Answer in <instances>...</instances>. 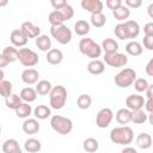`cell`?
I'll list each match as a JSON object with an SVG mask.
<instances>
[{
  "instance_id": "cell-1",
  "label": "cell",
  "mask_w": 153,
  "mask_h": 153,
  "mask_svg": "<svg viewBox=\"0 0 153 153\" xmlns=\"http://www.w3.org/2000/svg\"><path fill=\"white\" fill-rule=\"evenodd\" d=\"M110 140L116 145L128 146L134 140V131L128 126H120L115 127L110 131Z\"/></svg>"
},
{
  "instance_id": "cell-2",
  "label": "cell",
  "mask_w": 153,
  "mask_h": 153,
  "mask_svg": "<svg viewBox=\"0 0 153 153\" xmlns=\"http://www.w3.org/2000/svg\"><path fill=\"white\" fill-rule=\"evenodd\" d=\"M79 51L91 60H98L103 53L100 45L90 37H85L79 41Z\"/></svg>"
},
{
  "instance_id": "cell-3",
  "label": "cell",
  "mask_w": 153,
  "mask_h": 153,
  "mask_svg": "<svg viewBox=\"0 0 153 153\" xmlns=\"http://www.w3.org/2000/svg\"><path fill=\"white\" fill-rule=\"evenodd\" d=\"M67 102V90L62 85L53 86L49 92V105L51 109L60 110L66 105Z\"/></svg>"
},
{
  "instance_id": "cell-4",
  "label": "cell",
  "mask_w": 153,
  "mask_h": 153,
  "mask_svg": "<svg viewBox=\"0 0 153 153\" xmlns=\"http://www.w3.org/2000/svg\"><path fill=\"white\" fill-rule=\"evenodd\" d=\"M50 126L60 135H67L73 130L72 120L61 115H53L50 117Z\"/></svg>"
},
{
  "instance_id": "cell-5",
  "label": "cell",
  "mask_w": 153,
  "mask_h": 153,
  "mask_svg": "<svg viewBox=\"0 0 153 153\" xmlns=\"http://www.w3.org/2000/svg\"><path fill=\"white\" fill-rule=\"evenodd\" d=\"M50 35L57 43L62 45H66L72 41V31L65 24L50 26Z\"/></svg>"
},
{
  "instance_id": "cell-6",
  "label": "cell",
  "mask_w": 153,
  "mask_h": 153,
  "mask_svg": "<svg viewBox=\"0 0 153 153\" xmlns=\"http://www.w3.org/2000/svg\"><path fill=\"white\" fill-rule=\"evenodd\" d=\"M136 79V72L133 68H123L115 75V84L121 88H126L133 85Z\"/></svg>"
},
{
  "instance_id": "cell-7",
  "label": "cell",
  "mask_w": 153,
  "mask_h": 153,
  "mask_svg": "<svg viewBox=\"0 0 153 153\" xmlns=\"http://www.w3.org/2000/svg\"><path fill=\"white\" fill-rule=\"evenodd\" d=\"M18 61L25 67H33L38 63L39 57L36 51L30 48H20L18 50Z\"/></svg>"
},
{
  "instance_id": "cell-8",
  "label": "cell",
  "mask_w": 153,
  "mask_h": 153,
  "mask_svg": "<svg viewBox=\"0 0 153 153\" xmlns=\"http://www.w3.org/2000/svg\"><path fill=\"white\" fill-rule=\"evenodd\" d=\"M105 65L115 68L124 67L128 63V56L122 53H112V54H104V61Z\"/></svg>"
},
{
  "instance_id": "cell-9",
  "label": "cell",
  "mask_w": 153,
  "mask_h": 153,
  "mask_svg": "<svg viewBox=\"0 0 153 153\" xmlns=\"http://www.w3.org/2000/svg\"><path fill=\"white\" fill-rule=\"evenodd\" d=\"M114 120V112L110 108H103L97 112L96 116V126L98 128H108L110 126V123Z\"/></svg>"
},
{
  "instance_id": "cell-10",
  "label": "cell",
  "mask_w": 153,
  "mask_h": 153,
  "mask_svg": "<svg viewBox=\"0 0 153 153\" xmlns=\"http://www.w3.org/2000/svg\"><path fill=\"white\" fill-rule=\"evenodd\" d=\"M143 104H145V98L137 93H135V94L133 93L126 98V106L130 111L141 110L143 108Z\"/></svg>"
},
{
  "instance_id": "cell-11",
  "label": "cell",
  "mask_w": 153,
  "mask_h": 153,
  "mask_svg": "<svg viewBox=\"0 0 153 153\" xmlns=\"http://www.w3.org/2000/svg\"><path fill=\"white\" fill-rule=\"evenodd\" d=\"M20 31L26 36V38H37L41 35V27L31 22H24L20 25Z\"/></svg>"
},
{
  "instance_id": "cell-12",
  "label": "cell",
  "mask_w": 153,
  "mask_h": 153,
  "mask_svg": "<svg viewBox=\"0 0 153 153\" xmlns=\"http://www.w3.org/2000/svg\"><path fill=\"white\" fill-rule=\"evenodd\" d=\"M81 7L82 10L90 12L91 14H96V13H102L103 12V2L100 0H82L81 1Z\"/></svg>"
},
{
  "instance_id": "cell-13",
  "label": "cell",
  "mask_w": 153,
  "mask_h": 153,
  "mask_svg": "<svg viewBox=\"0 0 153 153\" xmlns=\"http://www.w3.org/2000/svg\"><path fill=\"white\" fill-rule=\"evenodd\" d=\"M10 41H11V43H12V45L16 48V47H24V45H26V43H27V38H26V36L20 31V29H14V30H12L11 31V33H10Z\"/></svg>"
},
{
  "instance_id": "cell-14",
  "label": "cell",
  "mask_w": 153,
  "mask_h": 153,
  "mask_svg": "<svg viewBox=\"0 0 153 153\" xmlns=\"http://www.w3.org/2000/svg\"><path fill=\"white\" fill-rule=\"evenodd\" d=\"M20 78H22L23 82H25L26 85H35L38 82L39 73L35 68H26L22 72Z\"/></svg>"
},
{
  "instance_id": "cell-15",
  "label": "cell",
  "mask_w": 153,
  "mask_h": 153,
  "mask_svg": "<svg viewBox=\"0 0 153 153\" xmlns=\"http://www.w3.org/2000/svg\"><path fill=\"white\" fill-rule=\"evenodd\" d=\"M39 128H41V126H39V122H38V120H36V118H26L24 122H23V124H22V129H23V131L25 133V134H27V135H33V134H37L38 131H39Z\"/></svg>"
},
{
  "instance_id": "cell-16",
  "label": "cell",
  "mask_w": 153,
  "mask_h": 153,
  "mask_svg": "<svg viewBox=\"0 0 153 153\" xmlns=\"http://www.w3.org/2000/svg\"><path fill=\"white\" fill-rule=\"evenodd\" d=\"M45 60L50 65H60L63 60V53L57 48H51L49 51H47Z\"/></svg>"
},
{
  "instance_id": "cell-17",
  "label": "cell",
  "mask_w": 153,
  "mask_h": 153,
  "mask_svg": "<svg viewBox=\"0 0 153 153\" xmlns=\"http://www.w3.org/2000/svg\"><path fill=\"white\" fill-rule=\"evenodd\" d=\"M87 72L92 75H99L105 71V63L102 60H91L87 63Z\"/></svg>"
},
{
  "instance_id": "cell-18",
  "label": "cell",
  "mask_w": 153,
  "mask_h": 153,
  "mask_svg": "<svg viewBox=\"0 0 153 153\" xmlns=\"http://www.w3.org/2000/svg\"><path fill=\"white\" fill-rule=\"evenodd\" d=\"M37 96H38V94H37L36 90H35L33 87H30V86L22 88V91H20V93H19V97H20L22 102L29 103V104L32 103V102H35L36 98H37Z\"/></svg>"
},
{
  "instance_id": "cell-19",
  "label": "cell",
  "mask_w": 153,
  "mask_h": 153,
  "mask_svg": "<svg viewBox=\"0 0 153 153\" xmlns=\"http://www.w3.org/2000/svg\"><path fill=\"white\" fill-rule=\"evenodd\" d=\"M35 44L41 51H49L51 49V38L48 35H39L35 38Z\"/></svg>"
},
{
  "instance_id": "cell-20",
  "label": "cell",
  "mask_w": 153,
  "mask_h": 153,
  "mask_svg": "<svg viewBox=\"0 0 153 153\" xmlns=\"http://www.w3.org/2000/svg\"><path fill=\"white\" fill-rule=\"evenodd\" d=\"M124 25H126V29H127V32H128V39H133V38H136L140 33V25L136 20H126L124 22Z\"/></svg>"
},
{
  "instance_id": "cell-21",
  "label": "cell",
  "mask_w": 153,
  "mask_h": 153,
  "mask_svg": "<svg viewBox=\"0 0 153 153\" xmlns=\"http://www.w3.org/2000/svg\"><path fill=\"white\" fill-rule=\"evenodd\" d=\"M100 48H102V51H104V54L117 53L118 51V43L114 38H105V39H103Z\"/></svg>"
},
{
  "instance_id": "cell-22",
  "label": "cell",
  "mask_w": 153,
  "mask_h": 153,
  "mask_svg": "<svg viewBox=\"0 0 153 153\" xmlns=\"http://www.w3.org/2000/svg\"><path fill=\"white\" fill-rule=\"evenodd\" d=\"M135 143L141 149H148L152 146V136L148 133H140L136 136Z\"/></svg>"
},
{
  "instance_id": "cell-23",
  "label": "cell",
  "mask_w": 153,
  "mask_h": 153,
  "mask_svg": "<svg viewBox=\"0 0 153 153\" xmlns=\"http://www.w3.org/2000/svg\"><path fill=\"white\" fill-rule=\"evenodd\" d=\"M41 148H42L41 141L35 137H29L24 141V149L27 153H37L41 151Z\"/></svg>"
},
{
  "instance_id": "cell-24",
  "label": "cell",
  "mask_w": 153,
  "mask_h": 153,
  "mask_svg": "<svg viewBox=\"0 0 153 153\" xmlns=\"http://www.w3.org/2000/svg\"><path fill=\"white\" fill-rule=\"evenodd\" d=\"M112 16L115 17V19L116 20H118V22H126L128 18H129V16H130V10L127 7V6H124L123 4L121 5V6H118L117 8H115L114 11H112Z\"/></svg>"
},
{
  "instance_id": "cell-25",
  "label": "cell",
  "mask_w": 153,
  "mask_h": 153,
  "mask_svg": "<svg viewBox=\"0 0 153 153\" xmlns=\"http://www.w3.org/2000/svg\"><path fill=\"white\" fill-rule=\"evenodd\" d=\"M124 49H126L127 54L130 55V56H140V55L142 54V50H143V49H142V45H141L139 42H136V41H130V42H128V43L126 44Z\"/></svg>"
},
{
  "instance_id": "cell-26",
  "label": "cell",
  "mask_w": 153,
  "mask_h": 153,
  "mask_svg": "<svg viewBox=\"0 0 153 153\" xmlns=\"http://www.w3.org/2000/svg\"><path fill=\"white\" fill-rule=\"evenodd\" d=\"M33 116L36 120H47L51 115V109L47 105H37L33 110Z\"/></svg>"
},
{
  "instance_id": "cell-27",
  "label": "cell",
  "mask_w": 153,
  "mask_h": 153,
  "mask_svg": "<svg viewBox=\"0 0 153 153\" xmlns=\"http://www.w3.org/2000/svg\"><path fill=\"white\" fill-rule=\"evenodd\" d=\"M91 30V25L88 22L84 20V19H80V20H76V23L74 24V32L78 35V36H86Z\"/></svg>"
},
{
  "instance_id": "cell-28",
  "label": "cell",
  "mask_w": 153,
  "mask_h": 153,
  "mask_svg": "<svg viewBox=\"0 0 153 153\" xmlns=\"http://www.w3.org/2000/svg\"><path fill=\"white\" fill-rule=\"evenodd\" d=\"M14 112H16L17 117L26 120V118H29V116L32 114V108H31V105H30L29 103L22 102V104L14 110Z\"/></svg>"
},
{
  "instance_id": "cell-29",
  "label": "cell",
  "mask_w": 153,
  "mask_h": 153,
  "mask_svg": "<svg viewBox=\"0 0 153 153\" xmlns=\"http://www.w3.org/2000/svg\"><path fill=\"white\" fill-rule=\"evenodd\" d=\"M130 116H131V111H130L129 109H127V108L120 109V110L116 112V115H115L117 123H120V124H122V126H124V124H127V123L130 122Z\"/></svg>"
},
{
  "instance_id": "cell-30",
  "label": "cell",
  "mask_w": 153,
  "mask_h": 153,
  "mask_svg": "<svg viewBox=\"0 0 153 153\" xmlns=\"http://www.w3.org/2000/svg\"><path fill=\"white\" fill-rule=\"evenodd\" d=\"M51 88H53V85H51V82L49 80H39L36 84V87H35L37 94H39V96H47V94H49V92L51 91Z\"/></svg>"
},
{
  "instance_id": "cell-31",
  "label": "cell",
  "mask_w": 153,
  "mask_h": 153,
  "mask_svg": "<svg viewBox=\"0 0 153 153\" xmlns=\"http://www.w3.org/2000/svg\"><path fill=\"white\" fill-rule=\"evenodd\" d=\"M148 118V114L146 111L141 110H135L131 111V116H130V122H133L134 124H143Z\"/></svg>"
},
{
  "instance_id": "cell-32",
  "label": "cell",
  "mask_w": 153,
  "mask_h": 153,
  "mask_svg": "<svg viewBox=\"0 0 153 153\" xmlns=\"http://www.w3.org/2000/svg\"><path fill=\"white\" fill-rule=\"evenodd\" d=\"M2 152L4 153H16L17 151L22 149L18 141L16 139H7L4 143H2Z\"/></svg>"
},
{
  "instance_id": "cell-33",
  "label": "cell",
  "mask_w": 153,
  "mask_h": 153,
  "mask_svg": "<svg viewBox=\"0 0 153 153\" xmlns=\"http://www.w3.org/2000/svg\"><path fill=\"white\" fill-rule=\"evenodd\" d=\"M82 148H84V151H86L87 153H94V152H97L98 148H99V142H98V140L94 139V137H87V139H85L84 142H82Z\"/></svg>"
},
{
  "instance_id": "cell-34",
  "label": "cell",
  "mask_w": 153,
  "mask_h": 153,
  "mask_svg": "<svg viewBox=\"0 0 153 153\" xmlns=\"http://www.w3.org/2000/svg\"><path fill=\"white\" fill-rule=\"evenodd\" d=\"M92 104V98L90 94L87 93H82L76 99V106L80 109V110H87Z\"/></svg>"
},
{
  "instance_id": "cell-35",
  "label": "cell",
  "mask_w": 153,
  "mask_h": 153,
  "mask_svg": "<svg viewBox=\"0 0 153 153\" xmlns=\"http://www.w3.org/2000/svg\"><path fill=\"white\" fill-rule=\"evenodd\" d=\"M1 54L10 61V63L18 60V50H17V48H14L13 45H7V47H5Z\"/></svg>"
},
{
  "instance_id": "cell-36",
  "label": "cell",
  "mask_w": 153,
  "mask_h": 153,
  "mask_svg": "<svg viewBox=\"0 0 153 153\" xmlns=\"http://www.w3.org/2000/svg\"><path fill=\"white\" fill-rule=\"evenodd\" d=\"M5 104L8 109L16 110L20 104H22V99L19 97V94L17 93H12L11 96H8L7 98H5Z\"/></svg>"
},
{
  "instance_id": "cell-37",
  "label": "cell",
  "mask_w": 153,
  "mask_h": 153,
  "mask_svg": "<svg viewBox=\"0 0 153 153\" xmlns=\"http://www.w3.org/2000/svg\"><path fill=\"white\" fill-rule=\"evenodd\" d=\"M48 22L50 23L51 26H55V25H61V24H63V23H65V19H63L62 14H61L59 11L54 10V11H51V12L49 13V16H48Z\"/></svg>"
},
{
  "instance_id": "cell-38",
  "label": "cell",
  "mask_w": 153,
  "mask_h": 153,
  "mask_svg": "<svg viewBox=\"0 0 153 153\" xmlns=\"http://www.w3.org/2000/svg\"><path fill=\"white\" fill-rule=\"evenodd\" d=\"M91 24L90 25H93L94 27H103L106 23V17L105 14L102 12V13H96V14H91Z\"/></svg>"
},
{
  "instance_id": "cell-39",
  "label": "cell",
  "mask_w": 153,
  "mask_h": 153,
  "mask_svg": "<svg viewBox=\"0 0 153 153\" xmlns=\"http://www.w3.org/2000/svg\"><path fill=\"white\" fill-rule=\"evenodd\" d=\"M56 11H59V12L62 14V17H63L65 22H66V20L72 19V18H73V16H74V10H73V7H72L68 2H66L62 7H60V8H59V10H56Z\"/></svg>"
},
{
  "instance_id": "cell-40",
  "label": "cell",
  "mask_w": 153,
  "mask_h": 153,
  "mask_svg": "<svg viewBox=\"0 0 153 153\" xmlns=\"http://www.w3.org/2000/svg\"><path fill=\"white\" fill-rule=\"evenodd\" d=\"M12 94V82L10 80H2L0 82V96L4 98H7Z\"/></svg>"
},
{
  "instance_id": "cell-41",
  "label": "cell",
  "mask_w": 153,
  "mask_h": 153,
  "mask_svg": "<svg viewBox=\"0 0 153 153\" xmlns=\"http://www.w3.org/2000/svg\"><path fill=\"white\" fill-rule=\"evenodd\" d=\"M133 84H134L135 91L139 92V93H142V92L145 93V91H146L147 87L149 86V82H148L147 79H145V78H136Z\"/></svg>"
},
{
  "instance_id": "cell-42",
  "label": "cell",
  "mask_w": 153,
  "mask_h": 153,
  "mask_svg": "<svg viewBox=\"0 0 153 153\" xmlns=\"http://www.w3.org/2000/svg\"><path fill=\"white\" fill-rule=\"evenodd\" d=\"M115 36L118 38V39H128V32H127V29H126V25L124 23H118L116 26H115Z\"/></svg>"
},
{
  "instance_id": "cell-43",
  "label": "cell",
  "mask_w": 153,
  "mask_h": 153,
  "mask_svg": "<svg viewBox=\"0 0 153 153\" xmlns=\"http://www.w3.org/2000/svg\"><path fill=\"white\" fill-rule=\"evenodd\" d=\"M123 2H122V0H106L105 1V6L109 8V10H115V8H117L118 6H121Z\"/></svg>"
},
{
  "instance_id": "cell-44",
  "label": "cell",
  "mask_w": 153,
  "mask_h": 153,
  "mask_svg": "<svg viewBox=\"0 0 153 153\" xmlns=\"http://www.w3.org/2000/svg\"><path fill=\"white\" fill-rule=\"evenodd\" d=\"M142 5L141 0H126L124 1V6H127L129 10L130 8H139Z\"/></svg>"
},
{
  "instance_id": "cell-45",
  "label": "cell",
  "mask_w": 153,
  "mask_h": 153,
  "mask_svg": "<svg viewBox=\"0 0 153 153\" xmlns=\"http://www.w3.org/2000/svg\"><path fill=\"white\" fill-rule=\"evenodd\" d=\"M143 47L147 50H153V36H145L143 37Z\"/></svg>"
},
{
  "instance_id": "cell-46",
  "label": "cell",
  "mask_w": 153,
  "mask_h": 153,
  "mask_svg": "<svg viewBox=\"0 0 153 153\" xmlns=\"http://www.w3.org/2000/svg\"><path fill=\"white\" fill-rule=\"evenodd\" d=\"M143 33H145V36H153V23L152 22H148L147 24H145Z\"/></svg>"
},
{
  "instance_id": "cell-47",
  "label": "cell",
  "mask_w": 153,
  "mask_h": 153,
  "mask_svg": "<svg viewBox=\"0 0 153 153\" xmlns=\"http://www.w3.org/2000/svg\"><path fill=\"white\" fill-rule=\"evenodd\" d=\"M143 108L146 109L147 114H152V111H153V99H145Z\"/></svg>"
},
{
  "instance_id": "cell-48",
  "label": "cell",
  "mask_w": 153,
  "mask_h": 153,
  "mask_svg": "<svg viewBox=\"0 0 153 153\" xmlns=\"http://www.w3.org/2000/svg\"><path fill=\"white\" fill-rule=\"evenodd\" d=\"M145 71H146V73H147L148 76H153V59H151V60L147 62Z\"/></svg>"
},
{
  "instance_id": "cell-49",
  "label": "cell",
  "mask_w": 153,
  "mask_h": 153,
  "mask_svg": "<svg viewBox=\"0 0 153 153\" xmlns=\"http://www.w3.org/2000/svg\"><path fill=\"white\" fill-rule=\"evenodd\" d=\"M50 4H51V6L54 7V10H59L60 7H62V6L66 4V1H61V0H51Z\"/></svg>"
},
{
  "instance_id": "cell-50",
  "label": "cell",
  "mask_w": 153,
  "mask_h": 153,
  "mask_svg": "<svg viewBox=\"0 0 153 153\" xmlns=\"http://www.w3.org/2000/svg\"><path fill=\"white\" fill-rule=\"evenodd\" d=\"M8 65H10V61H8L2 54H0V69L5 68V67L8 66Z\"/></svg>"
},
{
  "instance_id": "cell-51",
  "label": "cell",
  "mask_w": 153,
  "mask_h": 153,
  "mask_svg": "<svg viewBox=\"0 0 153 153\" xmlns=\"http://www.w3.org/2000/svg\"><path fill=\"white\" fill-rule=\"evenodd\" d=\"M145 93H146L147 99H152V96H153V85L149 84V86L147 87V90L145 91Z\"/></svg>"
},
{
  "instance_id": "cell-52",
  "label": "cell",
  "mask_w": 153,
  "mask_h": 153,
  "mask_svg": "<svg viewBox=\"0 0 153 153\" xmlns=\"http://www.w3.org/2000/svg\"><path fill=\"white\" fill-rule=\"evenodd\" d=\"M121 153H137V151H136V148H134V147L127 146V147H124V148L121 151Z\"/></svg>"
},
{
  "instance_id": "cell-53",
  "label": "cell",
  "mask_w": 153,
  "mask_h": 153,
  "mask_svg": "<svg viewBox=\"0 0 153 153\" xmlns=\"http://www.w3.org/2000/svg\"><path fill=\"white\" fill-rule=\"evenodd\" d=\"M147 11H148V16H149V17L153 19V4H151V5L148 6Z\"/></svg>"
},
{
  "instance_id": "cell-54",
  "label": "cell",
  "mask_w": 153,
  "mask_h": 153,
  "mask_svg": "<svg viewBox=\"0 0 153 153\" xmlns=\"http://www.w3.org/2000/svg\"><path fill=\"white\" fill-rule=\"evenodd\" d=\"M8 5V1L7 0H0V7H4V6H7Z\"/></svg>"
},
{
  "instance_id": "cell-55",
  "label": "cell",
  "mask_w": 153,
  "mask_h": 153,
  "mask_svg": "<svg viewBox=\"0 0 153 153\" xmlns=\"http://www.w3.org/2000/svg\"><path fill=\"white\" fill-rule=\"evenodd\" d=\"M4 78H5V73H4L2 69H0V82L4 80Z\"/></svg>"
},
{
  "instance_id": "cell-56",
  "label": "cell",
  "mask_w": 153,
  "mask_h": 153,
  "mask_svg": "<svg viewBox=\"0 0 153 153\" xmlns=\"http://www.w3.org/2000/svg\"><path fill=\"white\" fill-rule=\"evenodd\" d=\"M16 153H23V151H22V149H19V151H17Z\"/></svg>"
},
{
  "instance_id": "cell-57",
  "label": "cell",
  "mask_w": 153,
  "mask_h": 153,
  "mask_svg": "<svg viewBox=\"0 0 153 153\" xmlns=\"http://www.w3.org/2000/svg\"><path fill=\"white\" fill-rule=\"evenodd\" d=\"M0 134H1V126H0Z\"/></svg>"
}]
</instances>
